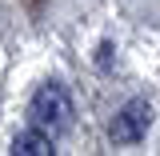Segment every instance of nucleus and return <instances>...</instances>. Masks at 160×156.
I'll return each instance as SVG.
<instances>
[{"mask_svg":"<svg viewBox=\"0 0 160 156\" xmlns=\"http://www.w3.org/2000/svg\"><path fill=\"white\" fill-rule=\"evenodd\" d=\"M28 116H32V124L44 128V132L68 128V120H72V96H68V88H64V84H40L32 104H28Z\"/></svg>","mask_w":160,"mask_h":156,"instance_id":"obj_1","label":"nucleus"},{"mask_svg":"<svg viewBox=\"0 0 160 156\" xmlns=\"http://www.w3.org/2000/svg\"><path fill=\"white\" fill-rule=\"evenodd\" d=\"M148 128H152V104L148 100H128L116 112L108 136H112V144H136V140L148 136Z\"/></svg>","mask_w":160,"mask_h":156,"instance_id":"obj_2","label":"nucleus"},{"mask_svg":"<svg viewBox=\"0 0 160 156\" xmlns=\"http://www.w3.org/2000/svg\"><path fill=\"white\" fill-rule=\"evenodd\" d=\"M12 152L16 156H48L52 152V136H48L44 128H24V132H16V140H12Z\"/></svg>","mask_w":160,"mask_h":156,"instance_id":"obj_3","label":"nucleus"}]
</instances>
